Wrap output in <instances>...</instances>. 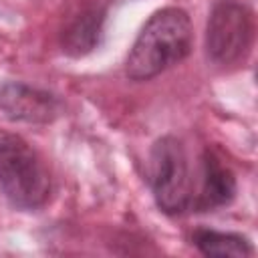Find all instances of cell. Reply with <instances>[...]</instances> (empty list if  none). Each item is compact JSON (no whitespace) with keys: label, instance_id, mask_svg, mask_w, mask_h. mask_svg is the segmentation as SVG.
<instances>
[{"label":"cell","instance_id":"cell-7","mask_svg":"<svg viewBox=\"0 0 258 258\" xmlns=\"http://www.w3.org/2000/svg\"><path fill=\"white\" fill-rule=\"evenodd\" d=\"M101 28H103V12L97 8L83 10L62 30V50H67L73 56L93 50L95 44H99Z\"/></svg>","mask_w":258,"mask_h":258},{"label":"cell","instance_id":"cell-2","mask_svg":"<svg viewBox=\"0 0 258 258\" xmlns=\"http://www.w3.org/2000/svg\"><path fill=\"white\" fill-rule=\"evenodd\" d=\"M0 189L18 210H38L50 196V173L42 157L16 133L0 129Z\"/></svg>","mask_w":258,"mask_h":258},{"label":"cell","instance_id":"cell-3","mask_svg":"<svg viewBox=\"0 0 258 258\" xmlns=\"http://www.w3.org/2000/svg\"><path fill=\"white\" fill-rule=\"evenodd\" d=\"M196 179L189 169L185 145L173 137H159L149 151L147 181L157 208L167 216H181L191 212Z\"/></svg>","mask_w":258,"mask_h":258},{"label":"cell","instance_id":"cell-5","mask_svg":"<svg viewBox=\"0 0 258 258\" xmlns=\"http://www.w3.org/2000/svg\"><path fill=\"white\" fill-rule=\"evenodd\" d=\"M60 111V101L44 89H36L18 81L0 85V113L10 121L44 125L52 123Z\"/></svg>","mask_w":258,"mask_h":258},{"label":"cell","instance_id":"cell-1","mask_svg":"<svg viewBox=\"0 0 258 258\" xmlns=\"http://www.w3.org/2000/svg\"><path fill=\"white\" fill-rule=\"evenodd\" d=\"M191 40L194 28L183 8L167 6L153 12L125 58V75L131 81L157 77L189 54Z\"/></svg>","mask_w":258,"mask_h":258},{"label":"cell","instance_id":"cell-4","mask_svg":"<svg viewBox=\"0 0 258 258\" xmlns=\"http://www.w3.org/2000/svg\"><path fill=\"white\" fill-rule=\"evenodd\" d=\"M254 38V16L236 0H218L206 26V54L216 64H232L246 56Z\"/></svg>","mask_w":258,"mask_h":258},{"label":"cell","instance_id":"cell-6","mask_svg":"<svg viewBox=\"0 0 258 258\" xmlns=\"http://www.w3.org/2000/svg\"><path fill=\"white\" fill-rule=\"evenodd\" d=\"M236 196V175L234 171L216 155L206 149L200 159V171L196 179V194L191 212H212L228 206Z\"/></svg>","mask_w":258,"mask_h":258},{"label":"cell","instance_id":"cell-8","mask_svg":"<svg viewBox=\"0 0 258 258\" xmlns=\"http://www.w3.org/2000/svg\"><path fill=\"white\" fill-rule=\"evenodd\" d=\"M191 242L204 256L244 258V256L254 254V248H252L250 240L242 234H236V232H218V230H212V228H198L191 234Z\"/></svg>","mask_w":258,"mask_h":258}]
</instances>
